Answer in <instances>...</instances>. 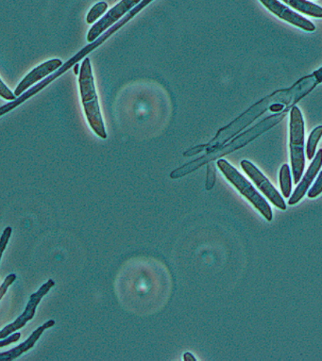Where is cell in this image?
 I'll return each mask as SVG.
<instances>
[{"mask_svg":"<svg viewBox=\"0 0 322 361\" xmlns=\"http://www.w3.org/2000/svg\"><path fill=\"white\" fill-rule=\"evenodd\" d=\"M321 165L322 149H319L318 152H316L315 159H313L312 164H311L309 169L307 170L306 173H305L304 178H302V180L301 181V183H299L298 187H297L292 197H291L290 201H288V205H295V204L298 203L299 201L304 197L308 189H309L311 183H313L314 178H315L316 175H318V172L319 169H321Z\"/></svg>","mask_w":322,"mask_h":361,"instance_id":"11","label":"cell"},{"mask_svg":"<svg viewBox=\"0 0 322 361\" xmlns=\"http://www.w3.org/2000/svg\"><path fill=\"white\" fill-rule=\"evenodd\" d=\"M322 192V171L321 173H319L318 178H316V183L314 184L312 188L309 190L308 192V197L315 198L318 197L319 194H321Z\"/></svg>","mask_w":322,"mask_h":361,"instance_id":"19","label":"cell"},{"mask_svg":"<svg viewBox=\"0 0 322 361\" xmlns=\"http://www.w3.org/2000/svg\"><path fill=\"white\" fill-rule=\"evenodd\" d=\"M54 324V320L47 321V323L43 324V326H39L38 329H36L35 331L30 335V337L28 338L26 341H24L23 343L19 344L18 346L10 350V351L0 353V361H11L16 360V357H18L19 355H21L23 353L29 351V350L32 348L33 345H35L36 341L39 340V338L41 337V335L43 334L44 330L50 329V327H52Z\"/></svg>","mask_w":322,"mask_h":361,"instance_id":"12","label":"cell"},{"mask_svg":"<svg viewBox=\"0 0 322 361\" xmlns=\"http://www.w3.org/2000/svg\"><path fill=\"white\" fill-rule=\"evenodd\" d=\"M205 150V145H198V147H195L193 148H190L189 150H187L186 152L184 153V156L186 157H192L197 155V154L203 152V151Z\"/></svg>","mask_w":322,"mask_h":361,"instance_id":"23","label":"cell"},{"mask_svg":"<svg viewBox=\"0 0 322 361\" xmlns=\"http://www.w3.org/2000/svg\"><path fill=\"white\" fill-rule=\"evenodd\" d=\"M290 153L294 183L301 180L304 173V123L298 107L292 108L290 113Z\"/></svg>","mask_w":322,"mask_h":361,"instance_id":"5","label":"cell"},{"mask_svg":"<svg viewBox=\"0 0 322 361\" xmlns=\"http://www.w3.org/2000/svg\"><path fill=\"white\" fill-rule=\"evenodd\" d=\"M108 9V4L106 2H99L95 5L89 12L88 16H86V22L88 24H93L106 12Z\"/></svg>","mask_w":322,"mask_h":361,"instance_id":"16","label":"cell"},{"mask_svg":"<svg viewBox=\"0 0 322 361\" xmlns=\"http://www.w3.org/2000/svg\"><path fill=\"white\" fill-rule=\"evenodd\" d=\"M313 77H315L316 81L321 83L322 82V67L321 69H318V71H316L313 74Z\"/></svg>","mask_w":322,"mask_h":361,"instance_id":"24","label":"cell"},{"mask_svg":"<svg viewBox=\"0 0 322 361\" xmlns=\"http://www.w3.org/2000/svg\"><path fill=\"white\" fill-rule=\"evenodd\" d=\"M293 9L312 18H322V8L306 0H282Z\"/></svg>","mask_w":322,"mask_h":361,"instance_id":"13","label":"cell"},{"mask_svg":"<svg viewBox=\"0 0 322 361\" xmlns=\"http://www.w3.org/2000/svg\"><path fill=\"white\" fill-rule=\"evenodd\" d=\"M78 84H80L83 109H85L89 125L100 138H107L105 122H103L102 111H100L99 99H97L96 86H95L91 61L89 58H85L83 61L80 70V77H78Z\"/></svg>","mask_w":322,"mask_h":361,"instance_id":"2","label":"cell"},{"mask_svg":"<svg viewBox=\"0 0 322 361\" xmlns=\"http://www.w3.org/2000/svg\"><path fill=\"white\" fill-rule=\"evenodd\" d=\"M260 1L267 9L282 20L287 21L288 23L294 25V26L301 27L305 32H314L316 30L315 25L312 24V22L302 18L294 11L288 9L285 5L280 4L278 0H260Z\"/></svg>","mask_w":322,"mask_h":361,"instance_id":"9","label":"cell"},{"mask_svg":"<svg viewBox=\"0 0 322 361\" xmlns=\"http://www.w3.org/2000/svg\"><path fill=\"white\" fill-rule=\"evenodd\" d=\"M285 114H275L265 119L264 121L259 123L256 127L251 128L246 133L241 134V135L237 137L234 140H232L228 145H223L217 149L210 151L206 155L201 157L195 161L189 162V164L183 165L178 169H176L170 173V178L173 179L183 178V176L189 175V173L194 172V171L198 169V168L203 166V165L208 164L210 161H214L215 159L218 158H222V157L228 155L229 153L234 152L235 150L240 149L241 147H245L249 142L254 141V139L257 138L265 131L270 130L273 126H275L277 123L281 121L284 118Z\"/></svg>","mask_w":322,"mask_h":361,"instance_id":"1","label":"cell"},{"mask_svg":"<svg viewBox=\"0 0 322 361\" xmlns=\"http://www.w3.org/2000/svg\"><path fill=\"white\" fill-rule=\"evenodd\" d=\"M282 92H278V93L274 94L273 96L266 97V99L249 109L244 114H241V116L234 120L231 124L220 128L217 135L215 136V138L213 139L211 142H208V144L205 145L206 152L208 153L210 151L223 147L229 139L237 135L241 130H244V128L251 124L257 117L264 114L268 109L270 108L271 105L276 103L277 100L282 99Z\"/></svg>","mask_w":322,"mask_h":361,"instance_id":"3","label":"cell"},{"mask_svg":"<svg viewBox=\"0 0 322 361\" xmlns=\"http://www.w3.org/2000/svg\"><path fill=\"white\" fill-rule=\"evenodd\" d=\"M16 276L15 274H11V275L8 276L6 279H5L4 283L0 286V300L4 298L5 293H7L8 288L16 281Z\"/></svg>","mask_w":322,"mask_h":361,"instance_id":"21","label":"cell"},{"mask_svg":"<svg viewBox=\"0 0 322 361\" xmlns=\"http://www.w3.org/2000/svg\"><path fill=\"white\" fill-rule=\"evenodd\" d=\"M20 337V333H13V334L9 336V337L2 338V340L0 341V348H1V347L9 345L11 343H16V341H18Z\"/></svg>","mask_w":322,"mask_h":361,"instance_id":"22","label":"cell"},{"mask_svg":"<svg viewBox=\"0 0 322 361\" xmlns=\"http://www.w3.org/2000/svg\"><path fill=\"white\" fill-rule=\"evenodd\" d=\"M322 136V126L321 127L316 128L315 130L311 133L309 139L307 142V158L312 159L316 154V145L321 137Z\"/></svg>","mask_w":322,"mask_h":361,"instance_id":"15","label":"cell"},{"mask_svg":"<svg viewBox=\"0 0 322 361\" xmlns=\"http://www.w3.org/2000/svg\"><path fill=\"white\" fill-rule=\"evenodd\" d=\"M280 185L284 197H290L292 183H291L290 169L287 164L282 165L280 171Z\"/></svg>","mask_w":322,"mask_h":361,"instance_id":"14","label":"cell"},{"mask_svg":"<svg viewBox=\"0 0 322 361\" xmlns=\"http://www.w3.org/2000/svg\"><path fill=\"white\" fill-rule=\"evenodd\" d=\"M0 97H1L2 99L11 100V102H13V100L16 99L15 93H13L1 80H0Z\"/></svg>","mask_w":322,"mask_h":361,"instance_id":"20","label":"cell"},{"mask_svg":"<svg viewBox=\"0 0 322 361\" xmlns=\"http://www.w3.org/2000/svg\"><path fill=\"white\" fill-rule=\"evenodd\" d=\"M78 68H80V66H78V63L75 64L74 67V73L76 75H78Z\"/></svg>","mask_w":322,"mask_h":361,"instance_id":"27","label":"cell"},{"mask_svg":"<svg viewBox=\"0 0 322 361\" xmlns=\"http://www.w3.org/2000/svg\"><path fill=\"white\" fill-rule=\"evenodd\" d=\"M217 164L221 172L225 176V178L239 191L240 194L244 195L261 212V214L268 221L273 220V211H271L270 206L268 205L265 198L262 197V195L254 189L253 184L249 183L248 179H246L244 176L241 175L225 159H218Z\"/></svg>","mask_w":322,"mask_h":361,"instance_id":"4","label":"cell"},{"mask_svg":"<svg viewBox=\"0 0 322 361\" xmlns=\"http://www.w3.org/2000/svg\"><path fill=\"white\" fill-rule=\"evenodd\" d=\"M63 66V61L55 59V60H50L46 63L41 64L36 68L33 69L29 75L25 77L24 80L19 83L18 88L16 89L15 94L16 97H20L22 94L25 93L30 86L41 80L42 78L47 77V75L52 74L56 70L60 68Z\"/></svg>","mask_w":322,"mask_h":361,"instance_id":"10","label":"cell"},{"mask_svg":"<svg viewBox=\"0 0 322 361\" xmlns=\"http://www.w3.org/2000/svg\"><path fill=\"white\" fill-rule=\"evenodd\" d=\"M142 0H121L119 4L112 8L110 11L99 22L94 24V26L89 30L88 41L93 43L100 35H103L112 26H114L117 21L126 13L130 12L133 8L138 5Z\"/></svg>","mask_w":322,"mask_h":361,"instance_id":"6","label":"cell"},{"mask_svg":"<svg viewBox=\"0 0 322 361\" xmlns=\"http://www.w3.org/2000/svg\"><path fill=\"white\" fill-rule=\"evenodd\" d=\"M184 360L196 361V358L194 357V355L191 354V353H186V354L184 355Z\"/></svg>","mask_w":322,"mask_h":361,"instance_id":"25","label":"cell"},{"mask_svg":"<svg viewBox=\"0 0 322 361\" xmlns=\"http://www.w3.org/2000/svg\"><path fill=\"white\" fill-rule=\"evenodd\" d=\"M215 183V162H208V166H207V178L205 188L207 191H211L214 188Z\"/></svg>","mask_w":322,"mask_h":361,"instance_id":"17","label":"cell"},{"mask_svg":"<svg viewBox=\"0 0 322 361\" xmlns=\"http://www.w3.org/2000/svg\"><path fill=\"white\" fill-rule=\"evenodd\" d=\"M11 235H12V228L8 226V228L4 229V234L0 238V260H1L2 254H4L5 248H6L8 243H9Z\"/></svg>","mask_w":322,"mask_h":361,"instance_id":"18","label":"cell"},{"mask_svg":"<svg viewBox=\"0 0 322 361\" xmlns=\"http://www.w3.org/2000/svg\"><path fill=\"white\" fill-rule=\"evenodd\" d=\"M241 167L244 170V172L250 176L251 180L256 184L260 191L266 195L270 200V202L275 205L277 208L282 209H287V204H285L284 200L279 192L273 186V184L270 183V180L261 172H260L258 168L254 166L251 161H241Z\"/></svg>","mask_w":322,"mask_h":361,"instance_id":"8","label":"cell"},{"mask_svg":"<svg viewBox=\"0 0 322 361\" xmlns=\"http://www.w3.org/2000/svg\"><path fill=\"white\" fill-rule=\"evenodd\" d=\"M55 282L52 279H49L46 283L42 285L40 289L37 292L33 293L30 296L29 303H28L26 310H24L23 314L19 316L18 319L13 324H9L4 329L0 330V340L9 337L11 334L16 332V330L22 329L26 326L28 322L32 320L33 316L35 314L36 307L40 303L42 298L49 292L50 289L54 286Z\"/></svg>","mask_w":322,"mask_h":361,"instance_id":"7","label":"cell"},{"mask_svg":"<svg viewBox=\"0 0 322 361\" xmlns=\"http://www.w3.org/2000/svg\"><path fill=\"white\" fill-rule=\"evenodd\" d=\"M270 110L273 111H279L282 110L284 107H282V105L276 104V103H274V104L270 106Z\"/></svg>","mask_w":322,"mask_h":361,"instance_id":"26","label":"cell"}]
</instances>
